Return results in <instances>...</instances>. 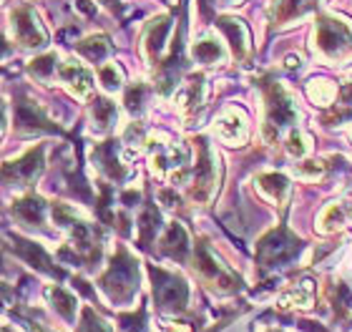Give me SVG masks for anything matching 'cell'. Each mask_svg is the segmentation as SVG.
Returning <instances> with one entry per match:
<instances>
[{
	"label": "cell",
	"mask_w": 352,
	"mask_h": 332,
	"mask_svg": "<svg viewBox=\"0 0 352 332\" xmlns=\"http://www.w3.org/2000/svg\"><path fill=\"white\" fill-rule=\"evenodd\" d=\"M315 48L332 63L352 58V28L340 18L320 15L315 25Z\"/></svg>",
	"instance_id": "obj_1"
},
{
	"label": "cell",
	"mask_w": 352,
	"mask_h": 332,
	"mask_svg": "<svg viewBox=\"0 0 352 332\" xmlns=\"http://www.w3.org/2000/svg\"><path fill=\"white\" fill-rule=\"evenodd\" d=\"M262 89L264 96H267V126H264V131H267L270 141H277L279 133L285 131L289 124H294V118H297L294 101L289 96V91L274 78H267L262 83Z\"/></svg>",
	"instance_id": "obj_2"
},
{
	"label": "cell",
	"mask_w": 352,
	"mask_h": 332,
	"mask_svg": "<svg viewBox=\"0 0 352 332\" xmlns=\"http://www.w3.org/2000/svg\"><path fill=\"white\" fill-rule=\"evenodd\" d=\"M136 282H139V267L136 259L126 250H118L111 259L109 269L101 277V287L109 292L111 300H129L136 292Z\"/></svg>",
	"instance_id": "obj_3"
},
{
	"label": "cell",
	"mask_w": 352,
	"mask_h": 332,
	"mask_svg": "<svg viewBox=\"0 0 352 332\" xmlns=\"http://www.w3.org/2000/svg\"><path fill=\"white\" fill-rule=\"evenodd\" d=\"M302 250V242L285 227L272 229L270 234H264L257 244V262L270 269V267H282L292 262Z\"/></svg>",
	"instance_id": "obj_4"
},
{
	"label": "cell",
	"mask_w": 352,
	"mask_h": 332,
	"mask_svg": "<svg viewBox=\"0 0 352 332\" xmlns=\"http://www.w3.org/2000/svg\"><path fill=\"white\" fill-rule=\"evenodd\" d=\"M10 25H13V38L21 48H45L48 45V30L43 28L41 18L30 5H18L10 13Z\"/></svg>",
	"instance_id": "obj_5"
},
{
	"label": "cell",
	"mask_w": 352,
	"mask_h": 332,
	"mask_svg": "<svg viewBox=\"0 0 352 332\" xmlns=\"http://www.w3.org/2000/svg\"><path fill=\"white\" fill-rule=\"evenodd\" d=\"M151 280H154V297L156 305L164 310H184L189 302V287L179 274L162 269V267H151Z\"/></svg>",
	"instance_id": "obj_6"
},
{
	"label": "cell",
	"mask_w": 352,
	"mask_h": 332,
	"mask_svg": "<svg viewBox=\"0 0 352 332\" xmlns=\"http://www.w3.org/2000/svg\"><path fill=\"white\" fill-rule=\"evenodd\" d=\"M197 269L201 272L209 285L214 287H219L221 292H234L239 289V280H236L234 274L229 272L227 267L221 265L219 259L214 257V252L209 250V244H197Z\"/></svg>",
	"instance_id": "obj_7"
},
{
	"label": "cell",
	"mask_w": 352,
	"mask_h": 332,
	"mask_svg": "<svg viewBox=\"0 0 352 332\" xmlns=\"http://www.w3.org/2000/svg\"><path fill=\"white\" fill-rule=\"evenodd\" d=\"M199 159H197V174H194V186H191V197L197 201H206L212 197L214 184H217V159H214L212 148L204 139H199Z\"/></svg>",
	"instance_id": "obj_8"
},
{
	"label": "cell",
	"mask_w": 352,
	"mask_h": 332,
	"mask_svg": "<svg viewBox=\"0 0 352 332\" xmlns=\"http://www.w3.org/2000/svg\"><path fill=\"white\" fill-rule=\"evenodd\" d=\"M43 171V148H30L28 154H23L21 159L15 162H8L3 166V177H6L8 184H21L28 186L33 184Z\"/></svg>",
	"instance_id": "obj_9"
},
{
	"label": "cell",
	"mask_w": 352,
	"mask_h": 332,
	"mask_svg": "<svg viewBox=\"0 0 352 332\" xmlns=\"http://www.w3.org/2000/svg\"><path fill=\"white\" fill-rule=\"evenodd\" d=\"M171 33V15L164 13V15H156L154 21L148 23L146 30H144V36H141V48H144V56L151 66H159V56L164 53L166 48V38Z\"/></svg>",
	"instance_id": "obj_10"
},
{
	"label": "cell",
	"mask_w": 352,
	"mask_h": 332,
	"mask_svg": "<svg viewBox=\"0 0 352 332\" xmlns=\"http://www.w3.org/2000/svg\"><path fill=\"white\" fill-rule=\"evenodd\" d=\"M214 131L224 144L229 146H242L250 139V126H247V116L239 109H224L221 116L217 118Z\"/></svg>",
	"instance_id": "obj_11"
},
{
	"label": "cell",
	"mask_w": 352,
	"mask_h": 332,
	"mask_svg": "<svg viewBox=\"0 0 352 332\" xmlns=\"http://www.w3.org/2000/svg\"><path fill=\"white\" fill-rule=\"evenodd\" d=\"M13 250L18 252V257L25 259L30 267H36V269H41V272H45V274H53V277H63V272H60L58 267H53L51 257L45 254V250L41 244L21 239V236H13Z\"/></svg>",
	"instance_id": "obj_12"
},
{
	"label": "cell",
	"mask_w": 352,
	"mask_h": 332,
	"mask_svg": "<svg viewBox=\"0 0 352 332\" xmlns=\"http://www.w3.org/2000/svg\"><path fill=\"white\" fill-rule=\"evenodd\" d=\"M15 124L25 131H58V126H53L43 111L28 98H23L21 104L15 106Z\"/></svg>",
	"instance_id": "obj_13"
},
{
	"label": "cell",
	"mask_w": 352,
	"mask_h": 332,
	"mask_svg": "<svg viewBox=\"0 0 352 332\" xmlns=\"http://www.w3.org/2000/svg\"><path fill=\"white\" fill-rule=\"evenodd\" d=\"M58 76H60V81L66 83L76 96H88V93L94 91V74H91L86 66L76 63V60L63 63L60 71H58Z\"/></svg>",
	"instance_id": "obj_14"
},
{
	"label": "cell",
	"mask_w": 352,
	"mask_h": 332,
	"mask_svg": "<svg viewBox=\"0 0 352 332\" xmlns=\"http://www.w3.org/2000/svg\"><path fill=\"white\" fill-rule=\"evenodd\" d=\"M320 0H274V5L270 8V21L274 25H285L292 23L294 18H302L305 13H309Z\"/></svg>",
	"instance_id": "obj_15"
},
{
	"label": "cell",
	"mask_w": 352,
	"mask_h": 332,
	"mask_svg": "<svg viewBox=\"0 0 352 332\" xmlns=\"http://www.w3.org/2000/svg\"><path fill=\"white\" fill-rule=\"evenodd\" d=\"M217 25L221 28V33L229 38V43H232V53H234L236 58H244L247 53H250V30H247V25H244L242 21H236V18H219L217 21Z\"/></svg>",
	"instance_id": "obj_16"
},
{
	"label": "cell",
	"mask_w": 352,
	"mask_h": 332,
	"mask_svg": "<svg viewBox=\"0 0 352 332\" xmlns=\"http://www.w3.org/2000/svg\"><path fill=\"white\" fill-rule=\"evenodd\" d=\"M162 252L166 254V257L176 259V262H184V259L189 257V234H186V229L179 224V221H174V224H169V229H166V234L162 236Z\"/></svg>",
	"instance_id": "obj_17"
},
{
	"label": "cell",
	"mask_w": 352,
	"mask_h": 332,
	"mask_svg": "<svg viewBox=\"0 0 352 332\" xmlns=\"http://www.w3.org/2000/svg\"><path fill=\"white\" fill-rule=\"evenodd\" d=\"M94 162L98 164V169L109 179H124L126 169H124V164H121V159H118V151L113 141L98 144V146L94 148Z\"/></svg>",
	"instance_id": "obj_18"
},
{
	"label": "cell",
	"mask_w": 352,
	"mask_h": 332,
	"mask_svg": "<svg viewBox=\"0 0 352 332\" xmlns=\"http://www.w3.org/2000/svg\"><path fill=\"white\" fill-rule=\"evenodd\" d=\"M204 93H206V86H204V76H191L186 86L182 89L179 93V111L191 116V113H197L201 106H204Z\"/></svg>",
	"instance_id": "obj_19"
},
{
	"label": "cell",
	"mask_w": 352,
	"mask_h": 332,
	"mask_svg": "<svg viewBox=\"0 0 352 332\" xmlns=\"http://www.w3.org/2000/svg\"><path fill=\"white\" fill-rule=\"evenodd\" d=\"M257 189L274 204H285L287 197H289V181H287L285 174H259L257 177Z\"/></svg>",
	"instance_id": "obj_20"
},
{
	"label": "cell",
	"mask_w": 352,
	"mask_h": 332,
	"mask_svg": "<svg viewBox=\"0 0 352 332\" xmlns=\"http://www.w3.org/2000/svg\"><path fill=\"white\" fill-rule=\"evenodd\" d=\"M76 51L81 53L86 60L96 63V66H103V58L111 53V43L106 36H88L76 43Z\"/></svg>",
	"instance_id": "obj_21"
},
{
	"label": "cell",
	"mask_w": 352,
	"mask_h": 332,
	"mask_svg": "<svg viewBox=\"0 0 352 332\" xmlns=\"http://www.w3.org/2000/svg\"><path fill=\"white\" fill-rule=\"evenodd\" d=\"M139 244L141 247H148V244L154 242L156 234H159V229H162V214H159V209L154 204H146L144 212L139 217Z\"/></svg>",
	"instance_id": "obj_22"
},
{
	"label": "cell",
	"mask_w": 352,
	"mask_h": 332,
	"mask_svg": "<svg viewBox=\"0 0 352 332\" xmlns=\"http://www.w3.org/2000/svg\"><path fill=\"white\" fill-rule=\"evenodd\" d=\"M116 118H118V111L111 98H103V96L96 98L94 106H91V121H94L96 131H109L111 126L116 124Z\"/></svg>",
	"instance_id": "obj_23"
},
{
	"label": "cell",
	"mask_w": 352,
	"mask_h": 332,
	"mask_svg": "<svg viewBox=\"0 0 352 332\" xmlns=\"http://www.w3.org/2000/svg\"><path fill=\"white\" fill-rule=\"evenodd\" d=\"M315 302V282L302 280L297 287L287 289L285 295L279 297V307H309Z\"/></svg>",
	"instance_id": "obj_24"
},
{
	"label": "cell",
	"mask_w": 352,
	"mask_h": 332,
	"mask_svg": "<svg viewBox=\"0 0 352 332\" xmlns=\"http://www.w3.org/2000/svg\"><path fill=\"white\" fill-rule=\"evenodd\" d=\"M191 56H194V60L201 63V66H214V63H219V60L224 58V48H221V43L214 36H206V38H201L199 43H194Z\"/></svg>",
	"instance_id": "obj_25"
},
{
	"label": "cell",
	"mask_w": 352,
	"mask_h": 332,
	"mask_svg": "<svg viewBox=\"0 0 352 332\" xmlns=\"http://www.w3.org/2000/svg\"><path fill=\"white\" fill-rule=\"evenodd\" d=\"M13 212L18 219L28 221V224H43V217H45V204L43 199H38L33 194L28 197H23L13 204Z\"/></svg>",
	"instance_id": "obj_26"
},
{
	"label": "cell",
	"mask_w": 352,
	"mask_h": 332,
	"mask_svg": "<svg viewBox=\"0 0 352 332\" xmlns=\"http://www.w3.org/2000/svg\"><path fill=\"white\" fill-rule=\"evenodd\" d=\"M307 96L317 106H330L335 101V96H338V86L327 81V78H312L307 83Z\"/></svg>",
	"instance_id": "obj_27"
},
{
	"label": "cell",
	"mask_w": 352,
	"mask_h": 332,
	"mask_svg": "<svg viewBox=\"0 0 352 332\" xmlns=\"http://www.w3.org/2000/svg\"><path fill=\"white\" fill-rule=\"evenodd\" d=\"M56 71H60L58 66V58H56V53H45V56H38L28 63V74L38 81H51Z\"/></svg>",
	"instance_id": "obj_28"
},
{
	"label": "cell",
	"mask_w": 352,
	"mask_h": 332,
	"mask_svg": "<svg viewBox=\"0 0 352 332\" xmlns=\"http://www.w3.org/2000/svg\"><path fill=\"white\" fill-rule=\"evenodd\" d=\"M45 295H48V300L53 302V307H56V312H58L60 318L66 320L76 318V297L71 292H66L63 287H48Z\"/></svg>",
	"instance_id": "obj_29"
},
{
	"label": "cell",
	"mask_w": 352,
	"mask_h": 332,
	"mask_svg": "<svg viewBox=\"0 0 352 332\" xmlns=\"http://www.w3.org/2000/svg\"><path fill=\"white\" fill-rule=\"evenodd\" d=\"M342 221H345V209L340 207V204H330V207L324 209L322 214H320V232L322 234H332V232H338L340 227H342Z\"/></svg>",
	"instance_id": "obj_30"
},
{
	"label": "cell",
	"mask_w": 352,
	"mask_h": 332,
	"mask_svg": "<svg viewBox=\"0 0 352 332\" xmlns=\"http://www.w3.org/2000/svg\"><path fill=\"white\" fill-rule=\"evenodd\" d=\"M98 81L103 83L106 91H116L124 86V71L118 63H103V66H98Z\"/></svg>",
	"instance_id": "obj_31"
},
{
	"label": "cell",
	"mask_w": 352,
	"mask_h": 332,
	"mask_svg": "<svg viewBox=\"0 0 352 332\" xmlns=\"http://www.w3.org/2000/svg\"><path fill=\"white\" fill-rule=\"evenodd\" d=\"M146 86L144 83H133V86H129L126 89V98H124V104L126 109L131 111V113H141L144 111V104H146Z\"/></svg>",
	"instance_id": "obj_32"
},
{
	"label": "cell",
	"mask_w": 352,
	"mask_h": 332,
	"mask_svg": "<svg viewBox=\"0 0 352 332\" xmlns=\"http://www.w3.org/2000/svg\"><path fill=\"white\" fill-rule=\"evenodd\" d=\"M332 305H335V310L340 312V315H347V312H352V292L347 285H342V282H338L335 287H332Z\"/></svg>",
	"instance_id": "obj_33"
},
{
	"label": "cell",
	"mask_w": 352,
	"mask_h": 332,
	"mask_svg": "<svg viewBox=\"0 0 352 332\" xmlns=\"http://www.w3.org/2000/svg\"><path fill=\"white\" fill-rule=\"evenodd\" d=\"M78 332H111V330L101 318H96V312L91 310V307H86V310H83V322H81V327H78Z\"/></svg>",
	"instance_id": "obj_34"
},
{
	"label": "cell",
	"mask_w": 352,
	"mask_h": 332,
	"mask_svg": "<svg viewBox=\"0 0 352 332\" xmlns=\"http://www.w3.org/2000/svg\"><path fill=\"white\" fill-rule=\"evenodd\" d=\"M144 322H146V312L144 310L133 312V315H124L121 318V332H141Z\"/></svg>",
	"instance_id": "obj_35"
},
{
	"label": "cell",
	"mask_w": 352,
	"mask_h": 332,
	"mask_svg": "<svg viewBox=\"0 0 352 332\" xmlns=\"http://www.w3.org/2000/svg\"><path fill=\"white\" fill-rule=\"evenodd\" d=\"M287 151H289L292 156H305V154H307L305 136H302L297 129H292V131H289V136H287Z\"/></svg>",
	"instance_id": "obj_36"
},
{
	"label": "cell",
	"mask_w": 352,
	"mask_h": 332,
	"mask_svg": "<svg viewBox=\"0 0 352 332\" xmlns=\"http://www.w3.org/2000/svg\"><path fill=\"white\" fill-rule=\"evenodd\" d=\"M322 171H324V166L320 162H305V164H297V166H294V174H297V177H305V179H317Z\"/></svg>",
	"instance_id": "obj_37"
},
{
	"label": "cell",
	"mask_w": 352,
	"mask_h": 332,
	"mask_svg": "<svg viewBox=\"0 0 352 332\" xmlns=\"http://www.w3.org/2000/svg\"><path fill=\"white\" fill-rule=\"evenodd\" d=\"M340 98H342V113H340V118H345L352 113V83H345V86L340 89ZM335 118H338V113H335Z\"/></svg>",
	"instance_id": "obj_38"
},
{
	"label": "cell",
	"mask_w": 352,
	"mask_h": 332,
	"mask_svg": "<svg viewBox=\"0 0 352 332\" xmlns=\"http://www.w3.org/2000/svg\"><path fill=\"white\" fill-rule=\"evenodd\" d=\"M124 141L129 144V146H139V144H144V129H141V124L129 126L124 133Z\"/></svg>",
	"instance_id": "obj_39"
},
{
	"label": "cell",
	"mask_w": 352,
	"mask_h": 332,
	"mask_svg": "<svg viewBox=\"0 0 352 332\" xmlns=\"http://www.w3.org/2000/svg\"><path fill=\"white\" fill-rule=\"evenodd\" d=\"M159 199L166 201V207H179V197H174V194H171L169 189H166V192L159 194Z\"/></svg>",
	"instance_id": "obj_40"
},
{
	"label": "cell",
	"mask_w": 352,
	"mask_h": 332,
	"mask_svg": "<svg viewBox=\"0 0 352 332\" xmlns=\"http://www.w3.org/2000/svg\"><path fill=\"white\" fill-rule=\"evenodd\" d=\"M300 66H302L300 56H287V68H289V71H294V68H300Z\"/></svg>",
	"instance_id": "obj_41"
},
{
	"label": "cell",
	"mask_w": 352,
	"mask_h": 332,
	"mask_svg": "<svg viewBox=\"0 0 352 332\" xmlns=\"http://www.w3.org/2000/svg\"><path fill=\"white\" fill-rule=\"evenodd\" d=\"M101 5H106L109 10H121V0H98Z\"/></svg>",
	"instance_id": "obj_42"
},
{
	"label": "cell",
	"mask_w": 352,
	"mask_h": 332,
	"mask_svg": "<svg viewBox=\"0 0 352 332\" xmlns=\"http://www.w3.org/2000/svg\"><path fill=\"white\" fill-rule=\"evenodd\" d=\"M25 327H28L30 332H45L43 327H41V325H36V322H25Z\"/></svg>",
	"instance_id": "obj_43"
},
{
	"label": "cell",
	"mask_w": 352,
	"mask_h": 332,
	"mask_svg": "<svg viewBox=\"0 0 352 332\" xmlns=\"http://www.w3.org/2000/svg\"><path fill=\"white\" fill-rule=\"evenodd\" d=\"M221 3H227V5H234V3H242V0H221Z\"/></svg>",
	"instance_id": "obj_44"
},
{
	"label": "cell",
	"mask_w": 352,
	"mask_h": 332,
	"mask_svg": "<svg viewBox=\"0 0 352 332\" xmlns=\"http://www.w3.org/2000/svg\"><path fill=\"white\" fill-rule=\"evenodd\" d=\"M350 219H352V209H350Z\"/></svg>",
	"instance_id": "obj_45"
},
{
	"label": "cell",
	"mask_w": 352,
	"mask_h": 332,
	"mask_svg": "<svg viewBox=\"0 0 352 332\" xmlns=\"http://www.w3.org/2000/svg\"><path fill=\"white\" fill-rule=\"evenodd\" d=\"M272 332H274V330H272Z\"/></svg>",
	"instance_id": "obj_46"
}]
</instances>
